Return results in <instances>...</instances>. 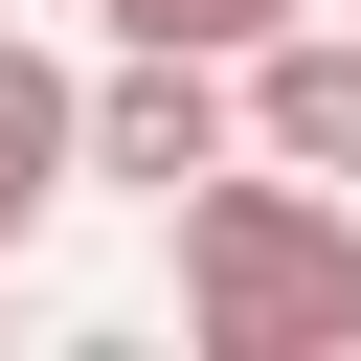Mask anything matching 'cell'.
<instances>
[{
	"instance_id": "cell-4",
	"label": "cell",
	"mask_w": 361,
	"mask_h": 361,
	"mask_svg": "<svg viewBox=\"0 0 361 361\" xmlns=\"http://www.w3.org/2000/svg\"><path fill=\"white\" fill-rule=\"evenodd\" d=\"M68 113H90V68H45V45L0 23V271H23V248H45V203L90 180V158H68Z\"/></svg>"
},
{
	"instance_id": "cell-5",
	"label": "cell",
	"mask_w": 361,
	"mask_h": 361,
	"mask_svg": "<svg viewBox=\"0 0 361 361\" xmlns=\"http://www.w3.org/2000/svg\"><path fill=\"white\" fill-rule=\"evenodd\" d=\"M90 23H113V45H203V68H248V45L316 23V0H90Z\"/></svg>"
},
{
	"instance_id": "cell-2",
	"label": "cell",
	"mask_w": 361,
	"mask_h": 361,
	"mask_svg": "<svg viewBox=\"0 0 361 361\" xmlns=\"http://www.w3.org/2000/svg\"><path fill=\"white\" fill-rule=\"evenodd\" d=\"M68 158H90V180H135V203H180L203 158H248V90H226L203 45H113V68H90V113H68Z\"/></svg>"
},
{
	"instance_id": "cell-1",
	"label": "cell",
	"mask_w": 361,
	"mask_h": 361,
	"mask_svg": "<svg viewBox=\"0 0 361 361\" xmlns=\"http://www.w3.org/2000/svg\"><path fill=\"white\" fill-rule=\"evenodd\" d=\"M180 338L203 361H338L361 338V203L293 158H203L180 180Z\"/></svg>"
},
{
	"instance_id": "cell-3",
	"label": "cell",
	"mask_w": 361,
	"mask_h": 361,
	"mask_svg": "<svg viewBox=\"0 0 361 361\" xmlns=\"http://www.w3.org/2000/svg\"><path fill=\"white\" fill-rule=\"evenodd\" d=\"M226 90H248V158H293V180H361V23H271Z\"/></svg>"
}]
</instances>
